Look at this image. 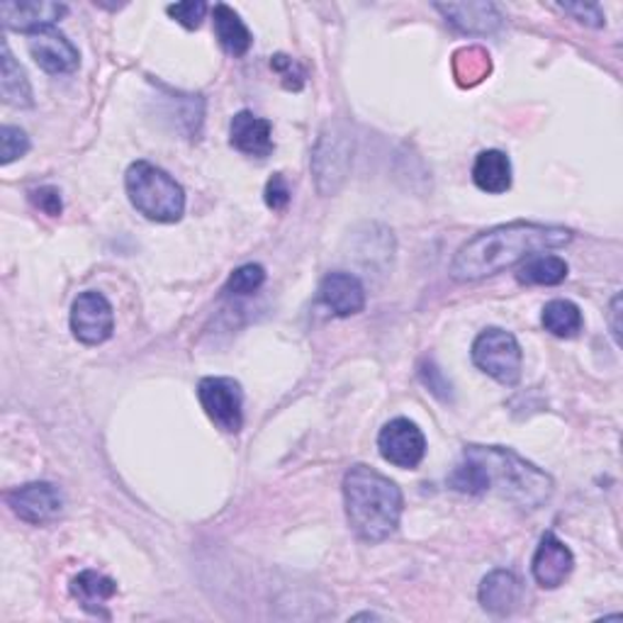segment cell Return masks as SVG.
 <instances>
[{
	"label": "cell",
	"mask_w": 623,
	"mask_h": 623,
	"mask_svg": "<svg viewBox=\"0 0 623 623\" xmlns=\"http://www.w3.org/2000/svg\"><path fill=\"white\" fill-rule=\"evenodd\" d=\"M572 242V232L558 224L512 222L480 232L458 248L451 261V276L460 283L482 280Z\"/></svg>",
	"instance_id": "cell-1"
},
{
	"label": "cell",
	"mask_w": 623,
	"mask_h": 623,
	"mask_svg": "<svg viewBox=\"0 0 623 623\" xmlns=\"http://www.w3.org/2000/svg\"><path fill=\"white\" fill-rule=\"evenodd\" d=\"M346 519L366 543H382L400 527L402 490L376 468L358 463L344 478Z\"/></svg>",
	"instance_id": "cell-2"
},
{
	"label": "cell",
	"mask_w": 623,
	"mask_h": 623,
	"mask_svg": "<svg viewBox=\"0 0 623 623\" xmlns=\"http://www.w3.org/2000/svg\"><path fill=\"white\" fill-rule=\"evenodd\" d=\"M466 458L478 463L488 492H497L521 509H539L553 494V478L502 446H466Z\"/></svg>",
	"instance_id": "cell-3"
},
{
	"label": "cell",
	"mask_w": 623,
	"mask_h": 623,
	"mask_svg": "<svg viewBox=\"0 0 623 623\" xmlns=\"http://www.w3.org/2000/svg\"><path fill=\"white\" fill-rule=\"evenodd\" d=\"M124 188L132 207L152 222L173 224L185 212V193L176 178L149 161H134L124 173Z\"/></svg>",
	"instance_id": "cell-4"
},
{
	"label": "cell",
	"mask_w": 623,
	"mask_h": 623,
	"mask_svg": "<svg viewBox=\"0 0 623 623\" xmlns=\"http://www.w3.org/2000/svg\"><path fill=\"white\" fill-rule=\"evenodd\" d=\"M354 140L344 124L334 122L321 130L315 154H312V173H315L317 191L321 195H336L346 183L351 168Z\"/></svg>",
	"instance_id": "cell-5"
},
{
	"label": "cell",
	"mask_w": 623,
	"mask_h": 623,
	"mask_svg": "<svg viewBox=\"0 0 623 623\" xmlns=\"http://www.w3.org/2000/svg\"><path fill=\"white\" fill-rule=\"evenodd\" d=\"M472 364H476L484 376L502 385H517L521 380V346L514 334L504 329L490 327L484 329L476 341H472Z\"/></svg>",
	"instance_id": "cell-6"
},
{
	"label": "cell",
	"mask_w": 623,
	"mask_h": 623,
	"mask_svg": "<svg viewBox=\"0 0 623 623\" xmlns=\"http://www.w3.org/2000/svg\"><path fill=\"white\" fill-rule=\"evenodd\" d=\"M197 400L217 429L224 433L242 431L244 392L234 378H203L197 385Z\"/></svg>",
	"instance_id": "cell-7"
},
{
	"label": "cell",
	"mask_w": 623,
	"mask_h": 623,
	"mask_svg": "<svg viewBox=\"0 0 623 623\" xmlns=\"http://www.w3.org/2000/svg\"><path fill=\"white\" fill-rule=\"evenodd\" d=\"M71 331L85 346L105 344L115 331V312L103 293H81L71 307Z\"/></svg>",
	"instance_id": "cell-8"
},
{
	"label": "cell",
	"mask_w": 623,
	"mask_h": 623,
	"mask_svg": "<svg viewBox=\"0 0 623 623\" xmlns=\"http://www.w3.org/2000/svg\"><path fill=\"white\" fill-rule=\"evenodd\" d=\"M6 502L18 519L32 527H47L64 512V494L52 482H30L6 494Z\"/></svg>",
	"instance_id": "cell-9"
},
{
	"label": "cell",
	"mask_w": 623,
	"mask_h": 623,
	"mask_svg": "<svg viewBox=\"0 0 623 623\" xmlns=\"http://www.w3.org/2000/svg\"><path fill=\"white\" fill-rule=\"evenodd\" d=\"M378 448L380 456L388 460V463L405 470H415L423 460V456H427V439H423V433L415 421L397 417L380 429Z\"/></svg>",
	"instance_id": "cell-10"
},
{
	"label": "cell",
	"mask_w": 623,
	"mask_h": 623,
	"mask_svg": "<svg viewBox=\"0 0 623 623\" xmlns=\"http://www.w3.org/2000/svg\"><path fill=\"white\" fill-rule=\"evenodd\" d=\"M572 568H575V555H572L570 548L553 531H545L531 560L533 580L543 590H558L570 578Z\"/></svg>",
	"instance_id": "cell-11"
},
{
	"label": "cell",
	"mask_w": 623,
	"mask_h": 623,
	"mask_svg": "<svg viewBox=\"0 0 623 623\" xmlns=\"http://www.w3.org/2000/svg\"><path fill=\"white\" fill-rule=\"evenodd\" d=\"M30 54L37 61V67L44 69L47 73H71L79 69V49L73 47L64 34H61L57 28H47L30 34L28 40Z\"/></svg>",
	"instance_id": "cell-12"
},
{
	"label": "cell",
	"mask_w": 623,
	"mask_h": 623,
	"mask_svg": "<svg viewBox=\"0 0 623 623\" xmlns=\"http://www.w3.org/2000/svg\"><path fill=\"white\" fill-rule=\"evenodd\" d=\"M69 12L64 3H49V0H28V3H18V0H8L0 6V18L8 30L34 34L47 28H54V22L61 20Z\"/></svg>",
	"instance_id": "cell-13"
},
{
	"label": "cell",
	"mask_w": 623,
	"mask_h": 623,
	"mask_svg": "<svg viewBox=\"0 0 623 623\" xmlns=\"http://www.w3.org/2000/svg\"><path fill=\"white\" fill-rule=\"evenodd\" d=\"M229 144L252 159H268L273 154V124L254 115L252 110L236 112L229 124Z\"/></svg>",
	"instance_id": "cell-14"
},
{
	"label": "cell",
	"mask_w": 623,
	"mask_h": 623,
	"mask_svg": "<svg viewBox=\"0 0 623 623\" xmlns=\"http://www.w3.org/2000/svg\"><path fill=\"white\" fill-rule=\"evenodd\" d=\"M433 8L441 12L453 30L463 34H494L504 22L500 8L494 3H436Z\"/></svg>",
	"instance_id": "cell-15"
},
{
	"label": "cell",
	"mask_w": 623,
	"mask_h": 623,
	"mask_svg": "<svg viewBox=\"0 0 623 623\" xmlns=\"http://www.w3.org/2000/svg\"><path fill=\"white\" fill-rule=\"evenodd\" d=\"M319 300L327 305L336 317L358 315L366 307V288L351 273L336 270L324 276L319 285Z\"/></svg>",
	"instance_id": "cell-16"
},
{
	"label": "cell",
	"mask_w": 623,
	"mask_h": 623,
	"mask_svg": "<svg viewBox=\"0 0 623 623\" xmlns=\"http://www.w3.org/2000/svg\"><path fill=\"white\" fill-rule=\"evenodd\" d=\"M480 604L492 616H509L521 600V582L512 570H492L480 582Z\"/></svg>",
	"instance_id": "cell-17"
},
{
	"label": "cell",
	"mask_w": 623,
	"mask_h": 623,
	"mask_svg": "<svg viewBox=\"0 0 623 623\" xmlns=\"http://www.w3.org/2000/svg\"><path fill=\"white\" fill-rule=\"evenodd\" d=\"M472 183L478 185L482 193L502 195L512 188V161L500 149H488V152L478 154L476 164H472Z\"/></svg>",
	"instance_id": "cell-18"
},
{
	"label": "cell",
	"mask_w": 623,
	"mask_h": 623,
	"mask_svg": "<svg viewBox=\"0 0 623 623\" xmlns=\"http://www.w3.org/2000/svg\"><path fill=\"white\" fill-rule=\"evenodd\" d=\"M71 594L89 614L105 616L103 606L118 594V582L98 570H83L71 580Z\"/></svg>",
	"instance_id": "cell-19"
},
{
	"label": "cell",
	"mask_w": 623,
	"mask_h": 623,
	"mask_svg": "<svg viewBox=\"0 0 623 623\" xmlns=\"http://www.w3.org/2000/svg\"><path fill=\"white\" fill-rule=\"evenodd\" d=\"M212 22H215V34L219 47L229 57H244L254 44V37L248 32L239 12H234L229 6L217 3L212 8Z\"/></svg>",
	"instance_id": "cell-20"
},
{
	"label": "cell",
	"mask_w": 623,
	"mask_h": 623,
	"mask_svg": "<svg viewBox=\"0 0 623 623\" xmlns=\"http://www.w3.org/2000/svg\"><path fill=\"white\" fill-rule=\"evenodd\" d=\"M0 93H3V103L12 108H32V85L28 73L12 57L10 47L3 42V64H0Z\"/></svg>",
	"instance_id": "cell-21"
},
{
	"label": "cell",
	"mask_w": 623,
	"mask_h": 623,
	"mask_svg": "<svg viewBox=\"0 0 623 623\" xmlns=\"http://www.w3.org/2000/svg\"><path fill=\"white\" fill-rule=\"evenodd\" d=\"M568 264L560 256H531L523 261V266L517 273V280L521 285H560L568 278Z\"/></svg>",
	"instance_id": "cell-22"
},
{
	"label": "cell",
	"mask_w": 623,
	"mask_h": 623,
	"mask_svg": "<svg viewBox=\"0 0 623 623\" xmlns=\"http://www.w3.org/2000/svg\"><path fill=\"white\" fill-rule=\"evenodd\" d=\"M541 321L545 331H551L558 339H572L582 331V312L575 303L570 300H553L543 307Z\"/></svg>",
	"instance_id": "cell-23"
},
{
	"label": "cell",
	"mask_w": 623,
	"mask_h": 623,
	"mask_svg": "<svg viewBox=\"0 0 623 623\" xmlns=\"http://www.w3.org/2000/svg\"><path fill=\"white\" fill-rule=\"evenodd\" d=\"M490 71L492 61L482 47H463L453 54V73L460 85H478Z\"/></svg>",
	"instance_id": "cell-24"
},
{
	"label": "cell",
	"mask_w": 623,
	"mask_h": 623,
	"mask_svg": "<svg viewBox=\"0 0 623 623\" xmlns=\"http://www.w3.org/2000/svg\"><path fill=\"white\" fill-rule=\"evenodd\" d=\"M448 488L456 492H463V494H472V497H480L488 492V488H484L482 470L478 468V463H472V460L466 456H463V463H460L451 476H448Z\"/></svg>",
	"instance_id": "cell-25"
},
{
	"label": "cell",
	"mask_w": 623,
	"mask_h": 623,
	"mask_svg": "<svg viewBox=\"0 0 623 623\" xmlns=\"http://www.w3.org/2000/svg\"><path fill=\"white\" fill-rule=\"evenodd\" d=\"M264 283H266V268L258 266V264H246V266L236 268L232 273L227 285H224V293H227V295H252Z\"/></svg>",
	"instance_id": "cell-26"
},
{
	"label": "cell",
	"mask_w": 623,
	"mask_h": 623,
	"mask_svg": "<svg viewBox=\"0 0 623 623\" xmlns=\"http://www.w3.org/2000/svg\"><path fill=\"white\" fill-rule=\"evenodd\" d=\"M28 152H30V136L20 127L3 124V130H0V164L8 166L12 161L22 159Z\"/></svg>",
	"instance_id": "cell-27"
},
{
	"label": "cell",
	"mask_w": 623,
	"mask_h": 623,
	"mask_svg": "<svg viewBox=\"0 0 623 623\" xmlns=\"http://www.w3.org/2000/svg\"><path fill=\"white\" fill-rule=\"evenodd\" d=\"M166 12L178 24H183L185 30H197L207 16V3H201V0H197V3L195 0H188V3H173L166 8Z\"/></svg>",
	"instance_id": "cell-28"
},
{
	"label": "cell",
	"mask_w": 623,
	"mask_h": 623,
	"mask_svg": "<svg viewBox=\"0 0 623 623\" xmlns=\"http://www.w3.org/2000/svg\"><path fill=\"white\" fill-rule=\"evenodd\" d=\"M270 69L283 79V85L290 91H300L305 85V69L285 54H276L270 59Z\"/></svg>",
	"instance_id": "cell-29"
},
{
	"label": "cell",
	"mask_w": 623,
	"mask_h": 623,
	"mask_svg": "<svg viewBox=\"0 0 623 623\" xmlns=\"http://www.w3.org/2000/svg\"><path fill=\"white\" fill-rule=\"evenodd\" d=\"M30 203L42 210L44 215L49 217H59L61 210H64V203H61V193L54 185H42V188H34L30 191Z\"/></svg>",
	"instance_id": "cell-30"
},
{
	"label": "cell",
	"mask_w": 623,
	"mask_h": 623,
	"mask_svg": "<svg viewBox=\"0 0 623 623\" xmlns=\"http://www.w3.org/2000/svg\"><path fill=\"white\" fill-rule=\"evenodd\" d=\"M290 185L288 181H285L283 173H273V178L266 183V205L273 210V212H283L285 207L290 205Z\"/></svg>",
	"instance_id": "cell-31"
},
{
	"label": "cell",
	"mask_w": 623,
	"mask_h": 623,
	"mask_svg": "<svg viewBox=\"0 0 623 623\" xmlns=\"http://www.w3.org/2000/svg\"><path fill=\"white\" fill-rule=\"evenodd\" d=\"M558 10L568 12L588 28H604V12L596 3H558Z\"/></svg>",
	"instance_id": "cell-32"
},
{
	"label": "cell",
	"mask_w": 623,
	"mask_h": 623,
	"mask_svg": "<svg viewBox=\"0 0 623 623\" xmlns=\"http://www.w3.org/2000/svg\"><path fill=\"white\" fill-rule=\"evenodd\" d=\"M419 378L436 397H441V400H448V397H451V382L443 378V372L436 368L433 360H423V364L419 366Z\"/></svg>",
	"instance_id": "cell-33"
},
{
	"label": "cell",
	"mask_w": 623,
	"mask_h": 623,
	"mask_svg": "<svg viewBox=\"0 0 623 623\" xmlns=\"http://www.w3.org/2000/svg\"><path fill=\"white\" fill-rule=\"evenodd\" d=\"M619 307H621V295H616L614 300H612V312H609V315H612V334H614V339L619 341L621 339V327H619Z\"/></svg>",
	"instance_id": "cell-34"
}]
</instances>
